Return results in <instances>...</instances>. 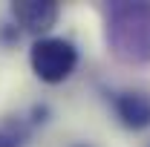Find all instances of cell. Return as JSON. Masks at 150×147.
Returning a JSON list of instances; mask_svg holds the SVG:
<instances>
[{"instance_id":"obj_1","label":"cell","mask_w":150,"mask_h":147,"mask_svg":"<svg viewBox=\"0 0 150 147\" xmlns=\"http://www.w3.org/2000/svg\"><path fill=\"white\" fill-rule=\"evenodd\" d=\"M107 43L127 64L150 61V3H112L107 9Z\"/></svg>"},{"instance_id":"obj_2","label":"cell","mask_w":150,"mask_h":147,"mask_svg":"<svg viewBox=\"0 0 150 147\" xmlns=\"http://www.w3.org/2000/svg\"><path fill=\"white\" fill-rule=\"evenodd\" d=\"M29 64L32 72L43 81V84H64L78 66V49L72 40L67 37H38L29 49Z\"/></svg>"},{"instance_id":"obj_3","label":"cell","mask_w":150,"mask_h":147,"mask_svg":"<svg viewBox=\"0 0 150 147\" xmlns=\"http://www.w3.org/2000/svg\"><path fill=\"white\" fill-rule=\"evenodd\" d=\"M58 15H61V6L55 0H18L12 3V18L20 29L32 32L38 37H46V32L58 23Z\"/></svg>"},{"instance_id":"obj_4","label":"cell","mask_w":150,"mask_h":147,"mask_svg":"<svg viewBox=\"0 0 150 147\" xmlns=\"http://www.w3.org/2000/svg\"><path fill=\"white\" fill-rule=\"evenodd\" d=\"M115 115L127 130H147L150 127V95L139 90H127L115 95Z\"/></svg>"},{"instance_id":"obj_5","label":"cell","mask_w":150,"mask_h":147,"mask_svg":"<svg viewBox=\"0 0 150 147\" xmlns=\"http://www.w3.org/2000/svg\"><path fill=\"white\" fill-rule=\"evenodd\" d=\"M26 130L23 127H0V147H23Z\"/></svg>"},{"instance_id":"obj_6","label":"cell","mask_w":150,"mask_h":147,"mask_svg":"<svg viewBox=\"0 0 150 147\" xmlns=\"http://www.w3.org/2000/svg\"><path fill=\"white\" fill-rule=\"evenodd\" d=\"M75 147H90V144H75Z\"/></svg>"}]
</instances>
